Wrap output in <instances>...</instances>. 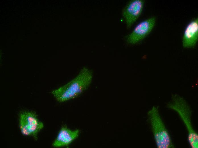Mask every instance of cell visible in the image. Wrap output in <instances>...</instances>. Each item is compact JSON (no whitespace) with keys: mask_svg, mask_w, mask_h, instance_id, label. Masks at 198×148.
<instances>
[{"mask_svg":"<svg viewBox=\"0 0 198 148\" xmlns=\"http://www.w3.org/2000/svg\"><path fill=\"white\" fill-rule=\"evenodd\" d=\"M19 124L20 130L24 135L31 136L37 140L39 132L44 125L34 112L28 111L21 112L19 114Z\"/></svg>","mask_w":198,"mask_h":148,"instance_id":"cell-4","label":"cell"},{"mask_svg":"<svg viewBox=\"0 0 198 148\" xmlns=\"http://www.w3.org/2000/svg\"><path fill=\"white\" fill-rule=\"evenodd\" d=\"M168 107L176 112L184 123L188 132V140L191 147L198 148V134L193 128L191 122V110L185 100L178 95H173Z\"/></svg>","mask_w":198,"mask_h":148,"instance_id":"cell-2","label":"cell"},{"mask_svg":"<svg viewBox=\"0 0 198 148\" xmlns=\"http://www.w3.org/2000/svg\"><path fill=\"white\" fill-rule=\"evenodd\" d=\"M155 17H152L139 23L126 38L127 43L135 44L145 38L152 31L155 22Z\"/></svg>","mask_w":198,"mask_h":148,"instance_id":"cell-5","label":"cell"},{"mask_svg":"<svg viewBox=\"0 0 198 148\" xmlns=\"http://www.w3.org/2000/svg\"><path fill=\"white\" fill-rule=\"evenodd\" d=\"M198 40V18L192 19L186 27L182 38L183 47L192 48L196 44Z\"/></svg>","mask_w":198,"mask_h":148,"instance_id":"cell-8","label":"cell"},{"mask_svg":"<svg viewBox=\"0 0 198 148\" xmlns=\"http://www.w3.org/2000/svg\"><path fill=\"white\" fill-rule=\"evenodd\" d=\"M92 76L91 70L86 67H83L73 79L66 84L53 90L51 93L60 102L75 98L88 88L92 82Z\"/></svg>","mask_w":198,"mask_h":148,"instance_id":"cell-1","label":"cell"},{"mask_svg":"<svg viewBox=\"0 0 198 148\" xmlns=\"http://www.w3.org/2000/svg\"><path fill=\"white\" fill-rule=\"evenodd\" d=\"M144 3L143 0H131L123 9L122 15L128 29L131 28L141 15Z\"/></svg>","mask_w":198,"mask_h":148,"instance_id":"cell-6","label":"cell"},{"mask_svg":"<svg viewBox=\"0 0 198 148\" xmlns=\"http://www.w3.org/2000/svg\"><path fill=\"white\" fill-rule=\"evenodd\" d=\"M79 132L80 131L78 129L73 130L66 126H63L53 142L52 145L55 147L67 146L78 137Z\"/></svg>","mask_w":198,"mask_h":148,"instance_id":"cell-7","label":"cell"},{"mask_svg":"<svg viewBox=\"0 0 198 148\" xmlns=\"http://www.w3.org/2000/svg\"><path fill=\"white\" fill-rule=\"evenodd\" d=\"M148 115L157 147H174L169 133L160 114L158 107L153 106L149 111Z\"/></svg>","mask_w":198,"mask_h":148,"instance_id":"cell-3","label":"cell"}]
</instances>
